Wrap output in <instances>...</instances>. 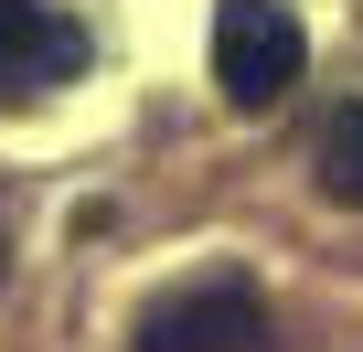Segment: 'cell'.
Segmentation results:
<instances>
[{
  "label": "cell",
  "instance_id": "6da1fadb",
  "mask_svg": "<svg viewBox=\"0 0 363 352\" xmlns=\"http://www.w3.org/2000/svg\"><path fill=\"white\" fill-rule=\"evenodd\" d=\"M128 352H267V299H257V278H235V267L182 278V288H160V299L139 310Z\"/></svg>",
  "mask_w": 363,
  "mask_h": 352
},
{
  "label": "cell",
  "instance_id": "7a4b0ae2",
  "mask_svg": "<svg viewBox=\"0 0 363 352\" xmlns=\"http://www.w3.org/2000/svg\"><path fill=\"white\" fill-rule=\"evenodd\" d=\"M299 64H310L299 11H278V0H214V86H225V107L267 118L299 86Z\"/></svg>",
  "mask_w": 363,
  "mask_h": 352
},
{
  "label": "cell",
  "instance_id": "3957f363",
  "mask_svg": "<svg viewBox=\"0 0 363 352\" xmlns=\"http://www.w3.org/2000/svg\"><path fill=\"white\" fill-rule=\"evenodd\" d=\"M86 22L54 0H0V96H54L86 75Z\"/></svg>",
  "mask_w": 363,
  "mask_h": 352
},
{
  "label": "cell",
  "instance_id": "277c9868",
  "mask_svg": "<svg viewBox=\"0 0 363 352\" xmlns=\"http://www.w3.org/2000/svg\"><path fill=\"white\" fill-rule=\"evenodd\" d=\"M320 193L363 214V107H331V128H320Z\"/></svg>",
  "mask_w": 363,
  "mask_h": 352
},
{
  "label": "cell",
  "instance_id": "5b68a950",
  "mask_svg": "<svg viewBox=\"0 0 363 352\" xmlns=\"http://www.w3.org/2000/svg\"><path fill=\"white\" fill-rule=\"evenodd\" d=\"M0 267H11V246H0Z\"/></svg>",
  "mask_w": 363,
  "mask_h": 352
}]
</instances>
